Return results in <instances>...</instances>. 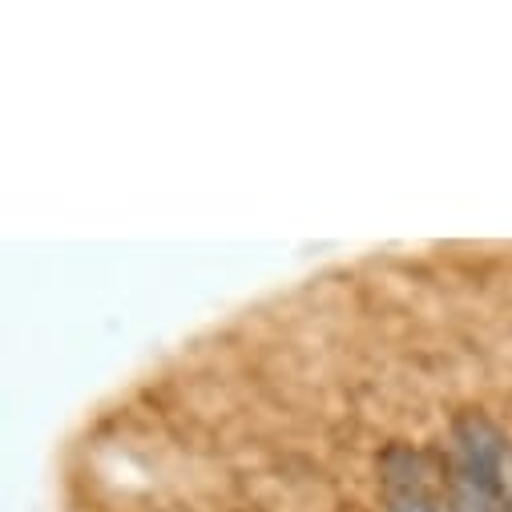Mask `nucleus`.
<instances>
[{"label":"nucleus","mask_w":512,"mask_h":512,"mask_svg":"<svg viewBox=\"0 0 512 512\" xmlns=\"http://www.w3.org/2000/svg\"><path fill=\"white\" fill-rule=\"evenodd\" d=\"M452 444H456V464L480 480L504 512H512V440L480 412H460L452 424Z\"/></svg>","instance_id":"f257e3e1"},{"label":"nucleus","mask_w":512,"mask_h":512,"mask_svg":"<svg viewBox=\"0 0 512 512\" xmlns=\"http://www.w3.org/2000/svg\"><path fill=\"white\" fill-rule=\"evenodd\" d=\"M379 468H383V500H388V512H440L428 492L424 460L416 452L396 444L383 452Z\"/></svg>","instance_id":"f03ea898"},{"label":"nucleus","mask_w":512,"mask_h":512,"mask_svg":"<svg viewBox=\"0 0 512 512\" xmlns=\"http://www.w3.org/2000/svg\"><path fill=\"white\" fill-rule=\"evenodd\" d=\"M444 488H448V512H504V504L480 480H472L456 460L448 464Z\"/></svg>","instance_id":"7ed1b4c3"}]
</instances>
